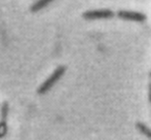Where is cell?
<instances>
[{"label": "cell", "instance_id": "cell-1", "mask_svg": "<svg viewBox=\"0 0 151 140\" xmlns=\"http://www.w3.org/2000/svg\"><path fill=\"white\" fill-rule=\"evenodd\" d=\"M65 72H66V67L65 66L57 67L56 70H55V71L52 72V73L50 74V75L48 76V77L39 86V88H38V90H37L38 94L44 95V94H46L48 91H50V89H52V87H54L55 84H56L57 82H58L59 80L63 77V75L65 74Z\"/></svg>", "mask_w": 151, "mask_h": 140}, {"label": "cell", "instance_id": "cell-2", "mask_svg": "<svg viewBox=\"0 0 151 140\" xmlns=\"http://www.w3.org/2000/svg\"><path fill=\"white\" fill-rule=\"evenodd\" d=\"M114 16V12L110 9H96L86 12L82 17L86 20H101V19H110Z\"/></svg>", "mask_w": 151, "mask_h": 140}, {"label": "cell", "instance_id": "cell-3", "mask_svg": "<svg viewBox=\"0 0 151 140\" xmlns=\"http://www.w3.org/2000/svg\"><path fill=\"white\" fill-rule=\"evenodd\" d=\"M8 112H9V105L5 101L1 104V109H0V138H3L7 134Z\"/></svg>", "mask_w": 151, "mask_h": 140}, {"label": "cell", "instance_id": "cell-4", "mask_svg": "<svg viewBox=\"0 0 151 140\" xmlns=\"http://www.w3.org/2000/svg\"><path fill=\"white\" fill-rule=\"evenodd\" d=\"M118 18L122 20L127 21H135V22H144L146 20V16L141 12H127V10H120L117 12Z\"/></svg>", "mask_w": 151, "mask_h": 140}, {"label": "cell", "instance_id": "cell-5", "mask_svg": "<svg viewBox=\"0 0 151 140\" xmlns=\"http://www.w3.org/2000/svg\"><path fill=\"white\" fill-rule=\"evenodd\" d=\"M54 1L55 0H37V1H35L32 4L30 9H31V12H39V10L45 8L46 6H48Z\"/></svg>", "mask_w": 151, "mask_h": 140}, {"label": "cell", "instance_id": "cell-6", "mask_svg": "<svg viewBox=\"0 0 151 140\" xmlns=\"http://www.w3.org/2000/svg\"><path fill=\"white\" fill-rule=\"evenodd\" d=\"M136 127H137V129L142 133V134L145 135L148 139L151 140V129L149 128V127H147L145 124H143V123H140V122L136 124Z\"/></svg>", "mask_w": 151, "mask_h": 140}, {"label": "cell", "instance_id": "cell-7", "mask_svg": "<svg viewBox=\"0 0 151 140\" xmlns=\"http://www.w3.org/2000/svg\"><path fill=\"white\" fill-rule=\"evenodd\" d=\"M149 100H150V102H151V84H150V86H149Z\"/></svg>", "mask_w": 151, "mask_h": 140}]
</instances>
